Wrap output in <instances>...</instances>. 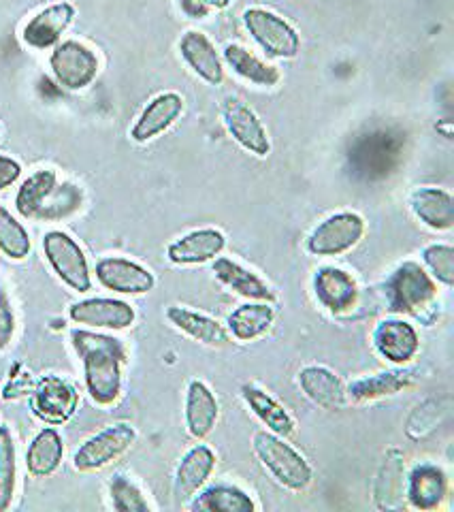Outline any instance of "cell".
<instances>
[{"label":"cell","mask_w":454,"mask_h":512,"mask_svg":"<svg viewBox=\"0 0 454 512\" xmlns=\"http://www.w3.org/2000/svg\"><path fill=\"white\" fill-rule=\"evenodd\" d=\"M64 444L54 425L41 429L26 451V470L35 478L52 476L62 463Z\"/></svg>","instance_id":"obj_27"},{"label":"cell","mask_w":454,"mask_h":512,"mask_svg":"<svg viewBox=\"0 0 454 512\" xmlns=\"http://www.w3.org/2000/svg\"><path fill=\"white\" fill-rule=\"evenodd\" d=\"M314 291L318 301L333 314H344L354 308L359 299V286L356 280L344 269L322 267L314 276Z\"/></svg>","instance_id":"obj_17"},{"label":"cell","mask_w":454,"mask_h":512,"mask_svg":"<svg viewBox=\"0 0 454 512\" xmlns=\"http://www.w3.org/2000/svg\"><path fill=\"white\" fill-rule=\"evenodd\" d=\"M22 165L9 156H0V190L13 186L20 180Z\"/></svg>","instance_id":"obj_40"},{"label":"cell","mask_w":454,"mask_h":512,"mask_svg":"<svg viewBox=\"0 0 454 512\" xmlns=\"http://www.w3.org/2000/svg\"><path fill=\"white\" fill-rule=\"evenodd\" d=\"M241 397H243V402L250 406V410L256 414V419L263 425H267V429L273 431V434H278L282 438H288L295 434V429H297L295 419L286 412V408L282 404L275 402L269 393L254 387V384H243Z\"/></svg>","instance_id":"obj_26"},{"label":"cell","mask_w":454,"mask_h":512,"mask_svg":"<svg viewBox=\"0 0 454 512\" xmlns=\"http://www.w3.org/2000/svg\"><path fill=\"white\" fill-rule=\"evenodd\" d=\"M167 318L177 331L186 333L194 342H201L205 346H214V348H224L231 344L229 331H226L218 320L209 318L205 314H199L182 306H171L167 310Z\"/></svg>","instance_id":"obj_22"},{"label":"cell","mask_w":454,"mask_h":512,"mask_svg":"<svg viewBox=\"0 0 454 512\" xmlns=\"http://www.w3.org/2000/svg\"><path fill=\"white\" fill-rule=\"evenodd\" d=\"M207 9H226L231 5V0H203Z\"/></svg>","instance_id":"obj_42"},{"label":"cell","mask_w":454,"mask_h":512,"mask_svg":"<svg viewBox=\"0 0 454 512\" xmlns=\"http://www.w3.org/2000/svg\"><path fill=\"white\" fill-rule=\"evenodd\" d=\"M32 412L47 425L67 423L79 406V393L69 380L60 376H43L30 399Z\"/></svg>","instance_id":"obj_9"},{"label":"cell","mask_w":454,"mask_h":512,"mask_svg":"<svg viewBox=\"0 0 454 512\" xmlns=\"http://www.w3.org/2000/svg\"><path fill=\"white\" fill-rule=\"evenodd\" d=\"M226 237L218 229H197L173 242L167 250L173 265H203L222 254Z\"/></svg>","instance_id":"obj_19"},{"label":"cell","mask_w":454,"mask_h":512,"mask_svg":"<svg viewBox=\"0 0 454 512\" xmlns=\"http://www.w3.org/2000/svg\"><path fill=\"white\" fill-rule=\"evenodd\" d=\"M214 274L226 288H231L233 293L246 297L250 301H269L271 303L275 299L271 286L263 278H258L254 271L241 267L239 263L226 259V256H216Z\"/></svg>","instance_id":"obj_24"},{"label":"cell","mask_w":454,"mask_h":512,"mask_svg":"<svg viewBox=\"0 0 454 512\" xmlns=\"http://www.w3.org/2000/svg\"><path fill=\"white\" fill-rule=\"evenodd\" d=\"M252 446L258 461L263 463V468L278 480L284 489L301 493L312 485V466L282 436L273 434V431H258Z\"/></svg>","instance_id":"obj_2"},{"label":"cell","mask_w":454,"mask_h":512,"mask_svg":"<svg viewBox=\"0 0 454 512\" xmlns=\"http://www.w3.org/2000/svg\"><path fill=\"white\" fill-rule=\"evenodd\" d=\"M43 252L47 263L62 284H67L75 293H88L92 288L90 265L86 252L75 239L64 231H50L43 237Z\"/></svg>","instance_id":"obj_4"},{"label":"cell","mask_w":454,"mask_h":512,"mask_svg":"<svg viewBox=\"0 0 454 512\" xmlns=\"http://www.w3.org/2000/svg\"><path fill=\"white\" fill-rule=\"evenodd\" d=\"M367 231L363 216L339 212L322 220L307 237V252L314 256H342L361 242Z\"/></svg>","instance_id":"obj_6"},{"label":"cell","mask_w":454,"mask_h":512,"mask_svg":"<svg viewBox=\"0 0 454 512\" xmlns=\"http://www.w3.org/2000/svg\"><path fill=\"white\" fill-rule=\"evenodd\" d=\"M425 265L431 269V276L444 286L454 284V250L446 244H433L423 252Z\"/></svg>","instance_id":"obj_38"},{"label":"cell","mask_w":454,"mask_h":512,"mask_svg":"<svg viewBox=\"0 0 454 512\" xmlns=\"http://www.w3.org/2000/svg\"><path fill=\"white\" fill-rule=\"evenodd\" d=\"M94 274L107 291L120 295H145L156 286V278L150 269L124 259V256H105L96 263Z\"/></svg>","instance_id":"obj_12"},{"label":"cell","mask_w":454,"mask_h":512,"mask_svg":"<svg viewBox=\"0 0 454 512\" xmlns=\"http://www.w3.org/2000/svg\"><path fill=\"white\" fill-rule=\"evenodd\" d=\"M412 384V376L403 372H388V374H376L369 378H361L352 382L346 395L352 402H374V399L397 395L403 389H408Z\"/></svg>","instance_id":"obj_33"},{"label":"cell","mask_w":454,"mask_h":512,"mask_svg":"<svg viewBox=\"0 0 454 512\" xmlns=\"http://www.w3.org/2000/svg\"><path fill=\"white\" fill-rule=\"evenodd\" d=\"M18 487V463H15V442L9 427H0V512L11 508Z\"/></svg>","instance_id":"obj_34"},{"label":"cell","mask_w":454,"mask_h":512,"mask_svg":"<svg viewBox=\"0 0 454 512\" xmlns=\"http://www.w3.org/2000/svg\"><path fill=\"white\" fill-rule=\"evenodd\" d=\"M69 318L75 325H84L92 329H111L124 331L135 323V308L122 299L92 297L77 301L69 308Z\"/></svg>","instance_id":"obj_11"},{"label":"cell","mask_w":454,"mask_h":512,"mask_svg":"<svg viewBox=\"0 0 454 512\" xmlns=\"http://www.w3.org/2000/svg\"><path fill=\"white\" fill-rule=\"evenodd\" d=\"M275 320V310L269 301H254L243 303L235 312H231L226 325L233 333V338L239 342H252L263 338V335L271 329Z\"/></svg>","instance_id":"obj_29"},{"label":"cell","mask_w":454,"mask_h":512,"mask_svg":"<svg viewBox=\"0 0 454 512\" xmlns=\"http://www.w3.org/2000/svg\"><path fill=\"white\" fill-rule=\"evenodd\" d=\"M71 344L84 365L86 391L96 406H113L122 393L126 348L122 340L105 333L75 329Z\"/></svg>","instance_id":"obj_1"},{"label":"cell","mask_w":454,"mask_h":512,"mask_svg":"<svg viewBox=\"0 0 454 512\" xmlns=\"http://www.w3.org/2000/svg\"><path fill=\"white\" fill-rule=\"evenodd\" d=\"M30 235L24 224L15 220V216L0 205V252L13 261H24L30 254Z\"/></svg>","instance_id":"obj_35"},{"label":"cell","mask_w":454,"mask_h":512,"mask_svg":"<svg viewBox=\"0 0 454 512\" xmlns=\"http://www.w3.org/2000/svg\"><path fill=\"white\" fill-rule=\"evenodd\" d=\"M137 440V431L128 423L111 425L77 448L73 466L77 472H96L120 459Z\"/></svg>","instance_id":"obj_7"},{"label":"cell","mask_w":454,"mask_h":512,"mask_svg":"<svg viewBox=\"0 0 454 512\" xmlns=\"http://www.w3.org/2000/svg\"><path fill=\"white\" fill-rule=\"evenodd\" d=\"M220 416L218 399L203 380H192L186 393V427L188 434L197 440L212 434Z\"/></svg>","instance_id":"obj_21"},{"label":"cell","mask_w":454,"mask_h":512,"mask_svg":"<svg viewBox=\"0 0 454 512\" xmlns=\"http://www.w3.org/2000/svg\"><path fill=\"white\" fill-rule=\"evenodd\" d=\"M50 69L62 88L84 90L99 75V58L84 43L62 41L54 45Z\"/></svg>","instance_id":"obj_8"},{"label":"cell","mask_w":454,"mask_h":512,"mask_svg":"<svg viewBox=\"0 0 454 512\" xmlns=\"http://www.w3.org/2000/svg\"><path fill=\"white\" fill-rule=\"evenodd\" d=\"M81 201H84V192L75 184H56L52 195L45 199L41 210L37 212V220H60L67 218L79 210Z\"/></svg>","instance_id":"obj_36"},{"label":"cell","mask_w":454,"mask_h":512,"mask_svg":"<svg viewBox=\"0 0 454 512\" xmlns=\"http://www.w3.org/2000/svg\"><path fill=\"white\" fill-rule=\"evenodd\" d=\"M180 52L188 67L199 75L203 82L220 86L224 82V64L216 45L199 30H188L180 41Z\"/></svg>","instance_id":"obj_18"},{"label":"cell","mask_w":454,"mask_h":512,"mask_svg":"<svg viewBox=\"0 0 454 512\" xmlns=\"http://www.w3.org/2000/svg\"><path fill=\"white\" fill-rule=\"evenodd\" d=\"M224 60L239 77H243L246 82L256 84V86L273 88V86H278L282 79V73L278 67L263 62L261 58L254 56L252 52H248L246 47H241V45L226 47Z\"/></svg>","instance_id":"obj_30"},{"label":"cell","mask_w":454,"mask_h":512,"mask_svg":"<svg viewBox=\"0 0 454 512\" xmlns=\"http://www.w3.org/2000/svg\"><path fill=\"white\" fill-rule=\"evenodd\" d=\"M73 18L75 7L71 3H56L45 7L26 22L22 30V41L32 50H50V47L58 45Z\"/></svg>","instance_id":"obj_13"},{"label":"cell","mask_w":454,"mask_h":512,"mask_svg":"<svg viewBox=\"0 0 454 512\" xmlns=\"http://www.w3.org/2000/svg\"><path fill=\"white\" fill-rule=\"evenodd\" d=\"M194 512H254L256 504L250 495L235 485H214L194 495L190 502Z\"/></svg>","instance_id":"obj_31"},{"label":"cell","mask_w":454,"mask_h":512,"mask_svg":"<svg viewBox=\"0 0 454 512\" xmlns=\"http://www.w3.org/2000/svg\"><path fill=\"white\" fill-rule=\"evenodd\" d=\"M109 500L118 512H148L150 504L143 491L124 474H116L109 483Z\"/></svg>","instance_id":"obj_37"},{"label":"cell","mask_w":454,"mask_h":512,"mask_svg":"<svg viewBox=\"0 0 454 512\" xmlns=\"http://www.w3.org/2000/svg\"><path fill=\"white\" fill-rule=\"evenodd\" d=\"M180 7L192 20H201L209 13V9L205 7L203 0H180Z\"/></svg>","instance_id":"obj_41"},{"label":"cell","mask_w":454,"mask_h":512,"mask_svg":"<svg viewBox=\"0 0 454 512\" xmlns=\"http://www.w3.org/2000/svg\"><path fill=\"white\" fill-rule=\"evenodd\" d=\"M15 333V318L7 299L0 295V348H7Z\"/></svg>","instance_id":"obj_39"},{"label":"cell","mask_w":454,"mask_h":512,"mask_svg":"<svg viewBox=\"0 0 454 512\" xmlns=\"http://www.w3.org/2000/svg\"><path fill=\"white\" fill-rule=\"evenodd\" d=\"M446 493H448V478L437 466L423 463V466L414 468V472L410 474L408 500L412 508L435 510L444 502Z\"/></svg>","instance_id":"obj_25"},{"label":"cell","mask_w":454,"mask_h":512,"mask_svg":"<svg viewBox=\"0 0 454 512\" xmlns=\"http://www.w3.org/2000/svg\"><path fill=\"white\" fill-rule=\"evenodd\" d=\"M299 387L307 395V399L324 410H339L346 406V387L339 380L337 374H333L329 367L322 365H307L299 372Z\"/></svg>","instance_id":"obj_20"},{"label":"cell","mask_w":454,"mask_h":512,"mask_svg":"<svg viewBox=\"0 0 454 512\" xmlns=\"http://www.w3.org/2000/svg\"><path fill=\"white\" fill-rule=\"evenodd\" d=\"M184 111V99L177 92H162L156 99H152L141 116L137 118L131 137L137 143H148L162 135L175 124V120L182 116Z\"/></svg>","instance_id":"obj_14"},{"label":"cell","mask_w":454,"mask_h":512,"mask_svg":"<svg viewBox=\"0 0 454 512\" xmlns=\"http://www.w3.org/2000/svg\"><path fill=\"white\" fill-rule=\"evenodd\" d=\"M399 156V141L388 137L386 133L367 135L359 141L352 152L356 167L367 175H384L391 171L393 160Z\"/></svg>","instance_id":"obj_28"},{"label":"cell","mask_w":454,"mask_h":512,"mask_svg":"<svg viewBox=\"0 0 454 512\" xmlns=\"http://www.w3.org/2000/svg\"><path fill=\"white\" fill-rule=\"evenodd\" d=\"M388 306L397 314H410L420 318L433 306L437 288L433 278L414 261L399 265L386 282Z\"/></svg>","instance_id":"obj_3"},{"label":"cell","mask_w":454,"mask_h":512,"mask_svg":"<svg viewBox=\"0 0 454 512\" xmlns=\"http://www.w3.org/2000/svg\"><path fill=\"white\" fill-rule=\"evenodd\" d=\"M243 24H246L252 39L263 47L265 54L273 58H295L299 54V32L278 13L252 7L243 13Z\"/></svg>","instance_id":"obj_5"},{"label":"cell","mask_w":454,"mask_h":512,"mask_svg":"<svg viewBox=\"0 0 454 512\" xmlns=\"http://www.w3.org/2000/svg\"><path fill=\"white\" fill-rule=\"evenodd\" d=\"M58 184V175L52 169H41L22 182L18 195H15V210L24 218H35L45 199L52 195Z\"/></svg>","instance_id":"obj_32"},{"label":"cell","mask_w":454,"mask_h":512,"mask_svg":"<svg viewBox=\"0 0 454 512\" xmlns=\"http://www.w3.org/2000/svg\"><path fill=\"white\" fill-rule=\"evenodd\" d=\"M410 207L414 216L429 229L450 231L454 224V199L442 188H418L412 192Z\"/></svg>","instance_id":"obj_23"},{"label":"cell","mask_w":454,"mask_h":512,"mask_svg":"<svg viewBox=\"0 0 454 512\" xmlns=\"http://www.w3.org/2000/svg\"><path fill=\"white\" fill-rule=\"evenodd\" d=\"M374 348L378 355L391 363H408L420 348L418 331L405 320H382L374 331Z\"/></svg>","instance_id":"obj_16"},{"label":"cell","mask_w":454,"mask_h":512,"mask_svg":"<svg viewBox=\"0 0 454 512\" xmlns=\"http://www.w3.org/2000/svg\"><path fill=\"white\" fill-rule=\"evenodd\" d=\"M216 470V453L212 448L199 444L190 448L184 455L175 472V498L177 502H186L197 495Z\"/></svg>","instance_id":"obj_15"},{"label":"cell","mask_w":454,"mask_h":512,"mask_svg":"<svg viewBox=\"0 0 454 512\" xmlns=\"http://www.w3.org/2000/svg\"><path fill=\"white\" fill-rule=\"evenodd\" d=\"M222 120L226 131L231 133V137L243 150L261 158L271 152V141L265 124L256 116V111L237 99V96H226L224 99Z\"/></svg>","instance_id":"obj_10"}]
</instances>
